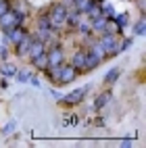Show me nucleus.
I'll use <instances>...</instances> for the list:
<instances>
[{"label": "nucleus", "mask_w": 146, "mask_h": 148, "mask_svg": "<svg viewBox=\"0 0 146 148\" xmlns=\"http://www.w3.org/2000/svg\"><path fill=\"white\" fill-rule=\"evenodd\" d=\"M77 8H80L82 13H88L92 8V0H77Z\"/></svg>", "instance_id": "f3484780"}, {"label": "nucleus", "mask_w": 146, "mask_h": 148, "mask_svg": "<svg viewBox=\"0 0 146 148\" xmlns=\"http://www.w3.org/2000/svg\"><path fill=\"white\" fill-rule=\"evenodd\" d=\"M84 65H86V52H75V56H73V67H75V69H84Z\"/></svg>", "instance_id": "ddd939ff"}, {"label": "nucleus", "mask_w": 146, "mask_h": 148, "mask_svg": "<svg viewBox=\"0 0 146 148\" xmlns=\"http://www.w3.org/2000/svg\"><path fill=\"white\" fill-rule=\"evenodd\" d=\"M4 34H6V38H8V42L15 44V46H17L19 42H21L23 38H25V32H23V29L19 27V25H17V27H13V29H6Z\"/></svg>", "instance_id": "0eeeda50"}, {"label": "nucleus", "mask_w": 146, "mask_h": 148, "mask_svg": "<svg viewBox=\"0 0 146 148\" xmlns=\"http://www.w3.org/2000/svg\"><path fill=\"white\" fill-rule=\"evenodd\" d=\"M92 27L96 29V32H104V27H106V19L100 15V17H96L92 19Z\"/></svg>", "instance_id": "4468645a"}, {"label": "nucleus", "mask_w": 146, "mask_h": 148, "mask_svg": "<svg viewBox=\"0 0 146 148\" xmlns=\"http://www.w3.org/2000/svg\"><path fill=\"white\" fill-rule=\"evenodd\" d=\"M19 79H21V82H27V79H29V73H27V71H21V73H19Z\"/></svg>", "instance_id": "4be33fe9"}, {"label": "nucleus", "mask_w": 146, "mask_h": 148, "mask_svg": "<svg viewBox=\"0 0 146 148\" xmlns=\"http://www.w3.org/2000/svg\"><path fill=\"white\" fill-rule=\"evenodd\" d=\"M88 15H90L92 19H96V17H100L102 13H100V8H98V6H94V4H92V8L88 11Z\"/></svg>", "instance_id": "6ab92c4d"}, {"label": "nucleus", "mask_w": 146, "mask_h": 148, "mask_svg": "<svg viewBox=\"0 0 146 148\" xmlns=\"http://www.w3.org/2000/svg\"><path fill=\"white\" fill-rule=\"evenodd\" d=\"M67 19H69V13H67V8L63 6V4H56L52 11H50V25H54V27H61V25H65L67 23Z\"/></svg>", "instance_id": "f257e3e1"}, {"label": "nucleus", "mask_w": 146, "mask_h": 148, "mask_svg": "<svg viewBox=\"0 0 146 148\" xmlns=\"http://www.w3.org/2000/svg\"><path fill=\"white\" fill-rule=\"evenodd\" d=\"M46 56H48V65H50V67H61V65H63V58H65V56H63V50H61L58 46L52 48Z\"/></svg>", "instance_id": "423d86ee"}, {"label": "nucleus", "mask_w": 146, "mask_h": 148, "mask_svg": "<svg viewBox=\"0 0 146 148\" xmlns=\"http://www.w3.org/2000/svg\"><path fill=\"white\" fill-rule=\"evenodd\" d=\"M117 38L115 34H104L100 38V48L104 50V54H117L119 52V46H117Z\"/></svg>", "instance_id": "7ed1b4c3"}, {"label": "nucleus", "mask_w": 146, "mask_h": 148, "mask_svg": "<svg viewBox=\"0 0 146 148\" xmlns=\"http://www.w3.org/2000/svg\"><path fill=\"white\" fill-rule=\"evenodd\" d=\"M111 98H113V94H111V92H104V94H100V96H96L94 106H96V108H102V106H106V104L111 102Z\"/></svg>", "instance_id": "f8f14e48"}, {"label": "nucleus", "mask_w": 146, "mask_h": 148, "mask_svg": "<svg viewBox=\"0 0 146 148\" xmlns=\"http://www.w3.org/2000/svg\"><path fill=\"white\" fill-rule=\"evenodd\" d=\"M134 34H138V36H142V34H144V19H140V21L136 23V27H134Z\"/></svg>", "instance_id": "a211bd4d"}, {"label": "nucleus", "mask_w": 146, "mask_h": 148, "mask_svg": "<svg viewBox=\"0 0 146 148\" xmlns=\"http://www.w3.org/2000/svg\"><path fill=\"white\" fill-rule=\"evenodd\" d=\"M100 61H102V56L98 54V52H86V65H84V69L86 71H92L94 67H98L100 65Z\"/></svg>", "instance_id": "6e6552de"}, {"label": "nucleus", "mask_w": 146, "mask_h": 148, "mask_svg": "<svg viewBox=\"0 0 146 148\" xmlns=\"http://www.w3.org/2000/svg\"><path fill=\"white\" fill-rule=\"evenodd\" d=\"M17 71H19V69H17L15 65H11V63H4V65H2V73L8 75V77H11V75H17Z\"/></svg>", "instance_id": "2eb2a0df"}, {"label": "nucleus", "mask_w": 146, "mask_h": 148, "mask_svg": "<svg viewBox=\"0 0 146 148\" xmlns=\"http://www.w3.org/2000/svg\"><path fill=\"white\" fill-rule=\"evenodd\" d=\"M0 56H6V48L4 46H0Z\"/></svg>", "instance_id": "5701e85b"}, {"label": "nucleus", "mask_w": 146, "mask_h": 148, "mask_svg": "<svg viewBox=\"0 0 146 148\" xmlns=\"http://www.w3.org/2000/svg\"><path fill=\"white\" fill-rule=\"evenodd\" d=\"M21 13H17V11H6L4 15H0V27L4 29H13V27H17L19 23H21Z\"/></svg>", "instance_id": "f03ea898"}, {"label": "nucleus", "mask_w": 146, "mask_h": 148, "mask_svg": "<svg viewBox=\"0 0 146 148\" xmlns=\"http://www.w3.org/2000/svg\"><path fill=\"white\" fill-rule=\"evenodd\" d=\"M32 40H34V38H29L27 34H25V38H23V40L21 42H19L17 44V54H27V50H29V44H32Z\"/></svg>", "instance_id": "9b49d317"}, {"label": "nucleus", "mask_w": 146, "mask_h": 148, "mask_svg": "<svg viewBox=\"0 0 146 148\" xmlns=\"http://www.w3.org/2000/svg\"><path fill=\"white\" fill-rule=\"evenodd\" d=\"M8 11V0H0V15H4Z\"/></svg>", "instance_id": "412c9836"}, {"label": "nucleus", "mask_w": 146, "mask_h": 148, "mask_svg": "<svg viewBox=\"0 0 146 148\" xmlns=\"http://www.w3.org/2000/svg\"><path fill=\"white\" fill-rule=\"evenodd\" d=\"M75 75H77V69H75L73 65H69V67H61V69H58V82H61V84H69V82H73Z\"/></svg>", "instance_id": "39448f33"}, {"label": "nucleus", "mask_w": 146, "mask_h": 148, "mask_svg": "<svg viewBox=\"0 0 146 148\" xmlns=\"http://www.w3.org/2000/svg\"><path fill=\"white\" fill-rule=\"evenodd\" d=\"M117 77H119V69H111V71L104 75V84H113Z\"/></svg>", "instance_id": "dca6fc26"}, {"label": "nucleus", "mask_w": 146, "mask_h": 148, "mask_svg": "<svg viewBox=\"0 0 146 148\" xmlns=\"http://www.w3.org/2000/svg\"><path fill=\"white\" fill-rule=\"evenodd\" d=\"M44 52V42L42 40H32V44H29V50H27V54L29 56H38V54H42Z\"/></svg>", "instance_id": "1a4fd4ad"}, {"label": "nucleus", "mask_w": 146, "mask_h": 148, "mask_svg": "<svg viewBox=\"0 0 146 148\" xmlns=\"http://www.w3.org/2000/svg\"><path fill=\"white\" fill-rule=\"evenodd\" d=\"M127 25V15H119L117 17V27H125Z\"/></svg>", "instance_id": "aec40b11"}, {"label": "nucleus", "mask_w": 146, "mask_h": 148, "mask_svg": "<svg viewBox=\"0 0 146 148\" xmlns=\"http://www.w3.org/2000/svg\"><path fill=\"white\" fill-rule=\"evenodd\" d=\"M32 65L38 67V69H48V56H46V52L34 56V58H32Z\"/></svg>", "instance_id": "9d476101"}, {"label": "nucleus", "mask_w": 146, "mask_h": 148, "mask_svg": "<svg viewBox=\"0 0 146 148\" xmlns=\"http://www.w3.org/2000/svg\"><path fill=\"white\" fill-rule=\"evenodd\" d=\"M86 92H88V88H82V90H75V92H71V94H67V96L63 98V104H67V106L80 104V102L84 100V96H86Z\"/></svg>", "instance_id": "20e7f679"}]
</instances>
